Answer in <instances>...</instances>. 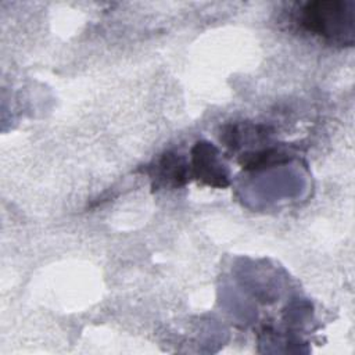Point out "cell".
I'll return each instance as SVG.
<instances>
[{
    "mask_svg": "<svg viewBox=\"0 0 355 355\" xmlns=\"http://www.w3.org/2000/svg\"><path fill=\"white\" fill-rule=\"evenodd\" d=\"M298 26L330 43L348 44L355 37V3L344 0L308 1L295 15Z\"/></svg>",
    "mask_w": 355,
    "mask_h": 355,
    "instance_id": "cell-1",
    "label": "cell"
},
{
    "mask_svg": "<svg viewBox=\"0 0 355 355\" xmlns=\"http://www.w3.org/2000/svg\"><path fill=\"white\" fill-rule=\"evenodd\" d=\"M191 176L211 187L223 189L229 186V175L219 161V151L208 141H197L191 148Z\"/></svg>",
    "mask_w": 355,
    "mask_h": 355,
    "instance_id": "cell-2",
    "label": "cell"
},
{
    "mask_svg": "<svg viewBox=\"0 0 355 355\" xmlns=\"http://www.w3.org/2000/svg\"><path fill=\"white\" fill-rule=\"evenodd\" d=\"M148 173L153 180V189H176L186 184L191 176L190 165L186 159L175 153H165L150 168Z\"/></svg>",
    "mask_w": 355,
    "mask_h": 355,
    "instance_id": "cell-3",
    "label": "cell"
},
{
    "mask_svg": "<svg viewBox=\"0 0 355 355\" xmlns=\"http://www.w3.org/2000/svg\"><path fill=\"white\" fill-rule=\"evenodd\" d=\"M291 158L288 154L280 148H265L255 153L243 154L240 164L244 169H261L272 166L275 164L288 162Z\"/></svg>",
    "mask_w": 355,
    "mask_h": 355,
    "instance_id": "cell-4",
    "label": "cell"
}]
</instances>
